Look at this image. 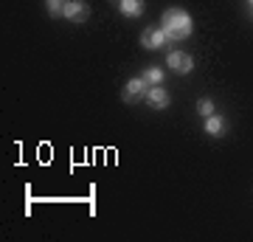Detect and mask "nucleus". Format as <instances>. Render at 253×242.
Returning a JSON list of instances; mask_svg holds the SVG:
<instances>
[{
    "label": "nucleus",
    "instance_id": "obj_8",
    "mask_svg": "<svg viewBox=\"0 0 253 242\" xmlns=\"http://www.w3.org/2000/svg\"><path fill=\"white\" fill-rule=\"evenodd\" d=\"M222 130H225V118L222 116H208L206 118V133L208 135H222Z\"/></svg>",
    "mask_w": 253,
    "mask_h": 242
},
{
    "label": "nucleus",
    "instance_id": "obj_1",
    "mask_svg": "<svg viewBox=\"0 0 253 242\" xmlns=\"http://www.w3.org/2000/svg\"><path fill=\"white\" fill-rule=\"evenodd\" d=\"M161 23H163L161 28L169 37V43H180V40H186L191 34V14L183 9H169Z\"/></svg>",
    "mask_w": 253,
    "mask_h": 242
},
{
    "label": "nucleus",
    "instance_id": "obj_3",
    "mask_svg": "<svg viewBox=\"0 0 253 242\" xmlns=\"http://www.w3.org/2000/svg\"><path fill=\"white\" fill-rule=\"evenodd\" d=\"M166 65H169L174 73H189L191 68H194V59H191L189 54H183V51H172L169 59H166Z\"/></svg>",
    "mask_w": 253,
    "mask_h": 242
},
{
    "label": "nucleus",
    "instance_id": "obj_7",
    "mask_svg": "<svg viewBox=\"0 0 253 242\" xmlns=\"http://www.w3.org/2000/svg\"><path fill=\"white\" fill-rule=\"evenodd\" d=\"M116 3L126 17H141V11H144V0H116Z\"/></svg>",
    "mask_w": 253,
    "mask_h": 242
},
{
    "label": "nucleus",
    "instance_id": "obj_9",
    "mask_svg": "<svg viewBox=\"0 0 253 242\" xmlns=\"http://www.w3.org/2000/svg\"><path fill=\"white\" fill-rule=\"evenodd\" d=\"M144 79H146L149 88H152V85H161V82H163V71H161V68H146Z\"/></svg>",
    "mask_w": 253,
    "mask_h": 242
},
{
    "label": "nucleus",
    "instance_id": "obj_5",
    "mask_svg": "<svg viewBox=\"0 0 253 242\" xmlns=\"http://www.w3.org/2000/svg\"><path fill=\"white\" fill-rule=\"evenodd\" d=\"M146 104L155 110H163L169 107V93L163 90V85H152V88L146 90Z\"/></svg>",
    "mask_w": 253,
    "mask_h": 242
},
{
    "label": "nucleus",
    "instance_id": "obj_11",
    "mask_svg": "<svg viewBox=\"0 0 253 242\" xmlns=\"http://www.w3.org/2000/svg\"><path fill=\"white\" fill-rule=\"evenodd\" d=\"M197 113H200L203 118L214 116V101H211V99H200V101H197Z\"/></svg>",
    "mask_w": 253,
    "mask_h": 242
},
{
    "label": "nucleus",
    "instance_id": "obj_4",
    "mask_svg": "<svg viewBox=\"0 0 253 242\" xmlns=\"http://www.w3.org/2000/svg\"><path fill=\"white\" fill-rule=\"evenodd\" d=\"M169 43V37H166V31H163L161 26L158 28H146L144 34H141V45L144 48H161V45Z\"/></svg>",
    "mask_w": 253,
    "mask_h": 242
},
{
    "label": "nucleus",
    "instance_id": "obj_6",
    "mask_svg": "<svg viewBox=\"0 0 253 242\" xmlns=\"http://www.w3.org/2000/svg\"><path fill=\"white\" fill-rule=\"evenodd\" d=\"M144 93H146V79L144 76H141V79H129L126 82V90H124V101L132 104V101H138Z\"/></svg>",
    "mask_w": 253,
    "mask_h": 242
},
{
    "label": "nucleus",
    "instance_id": "obj_10",
    "mask_svg": "<svg viewBox=\"0 0 253 242\" xmlns=\"http://www.w3.org/2000/svg\"><path fill=\"white\" fill-rule=\"evenodd\" d=\"M65 3H68V0H45L48 14H51V17H59V14L65 11Z\"/></svg>",
    "mask_w": 253,
    "mask_h": 242
},
{
    "label": "nucleus",
    "instance_id": "obj_12",
    "mask_svg": "<svg viewBox=\"0 0 253 242\" xmlns=\"http://www.w3.org/2000/svg\"><path fill=\"white\" fill-rule=\"evenodd\" d=\"M251 6H253V0H251Z\"/></svg>",
    "mask_w": 253,
    "mask_h": 242
},
{
    "label": "nucleus",
    "instance_id": "obj_2",
    "mask_svg": "<svg viewBox=\"0 0 253 242\" xmlns=\"http://www.w3.org/2000/svg\"><path fill=\"white\" fill-rule=\"evenodd\" d=\"M62 14L71 20V23H84V20L90 17V9H87V3H84V0H68Z\"/></svg>",
    "mask_w": 253,
    "mask_h": 242
}]
</instances>
